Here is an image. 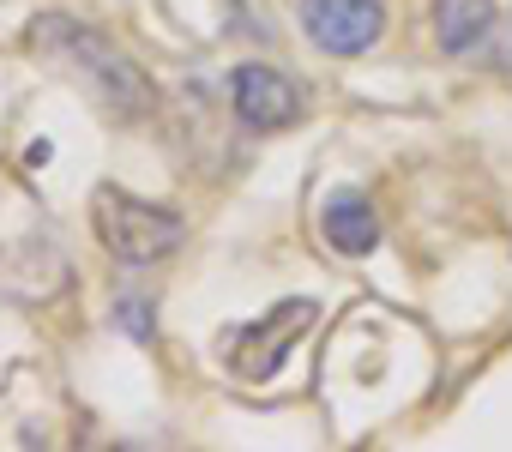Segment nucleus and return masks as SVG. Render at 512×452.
Instances as JSON below:
<instances>
[{"instance_id":"nucleus-1","label":"nucleus","mask_w":512,"mask_h":452,"mask_svg":"<svg viewBox=\"0 0 512 452\" xmlns=\"http://www.w3.org/2000/svg\"><path fill=\"white\" fill-rule=\"evenodd\" d=\"M31 49H43L109 121H145L157 109V85L91 25L67 19V13H37L31 19Z\"/></svg>"},{"instance_id":"nucleus-3","label":"nucleus","mask_w":512,"mask_h":452,"mask_svg":"<svg viewBox=\"0 0 512 452\" xmlns=\"http://www.w3.org/2000/svg\"><path fill=\"white\" fill-rule=\"evenodd\" d=\"M314 320H320V308H314L308 296L278 302L272 314H260V320H247V326L223 332V368H229L235 380H272V374L284 368L290 344H296Z\"/></svg>"},{"instance_id":"nucleus-2","label":"nucleus","mask_w":512,"mask_h":452,"mask_svg":"<svg viewBox=\"0 0 512 452\" xmlns=\"http://www.w3.org/2000/svg\"><path fill=\"white\" fill-rule=\"evenodd\" d=\"M187 236V223L151 199H133L127 187H97V242L121 260V266H157L163 254H175Z\"/></svg>"},{"instance_id":"nucleus-8","label":"nucleus","mask_w":512,"mask_h":452,"mask_svg":"<svg viewBox=\"0 0 512 452\" xmlns=\"http://www.w3.org/2000/svg\"><path fill=\"white\" fill-rule=\"evenodd\" d=\"M115 326L145 344V338H151V308H145V296H115Z\"/></svg>"},{"instance_id":"nucleus-5","label":"nucleus","mask_w":512,"mask_h":452,"mask_svg":"<svg viewBox=\"0 0 512 452\" xmlns=\"http://www.w3.org/2000/svg\"><path fill=\"white\" fill-rule=\"evenodd\" d=\"M235 115L253 133H272V127H290L302 115V97H296V85L278 67L247 61V67H235Z\"/></svg>"},{"instance_id":"nucleus-6","label":"nucleus","mask_w":512,"mask_h":452,"mask_svg":"<svg viewBox=\"0 0 512 452\" xmlns=\"http://www.w3.org/2000/svg\"><path fill=\"white\" fill-rule=\"evenodd\" d=\"M326 242H332L338 254H374L380 217H374V199H368V193L344 187V193L326 199Z\"/></svg>"},{"instance_id":"nucleus-4","label":"nucleus","mask_w":512,"mask_h":452,"mask_svg":"<svg viewBox=\"0 0 512 452\" xmlns=\"http://www.w3.org/2000/svg\"><path fill=\"white\" fill-rule=\"evenodd\" d=\"M302 31L326 55H362L386 31V0H302Z\"/></svg>"},{"instance_id":"nucleus-7","label":"nucleus","mask_w":512,"mask_h":452,"mask_svg":"<svg viewBox=\"0 0 512 452\" xmlns=\"http://www.w3.org/2000/svg\"><path fill=\"white\" fill-rule=\"evenodd\" d=\"M494 31V7L488 0H434V43L446 55H476Z\"/></svg>"}]
</instances>
